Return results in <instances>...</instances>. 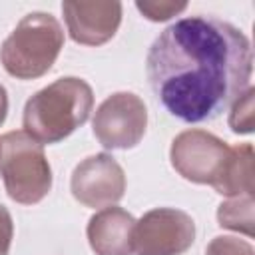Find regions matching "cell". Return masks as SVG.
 Here are the masks:
<instances>
[{
  "instance_id": "8",
  "label": "cell",
  "mask_w": 255,
  "mask_h": 255,
  "mask_svg": "<svg viewBox=\"0 0 255 255\" xmlns=\"http://www.w3.org/2000/svg\"><path fill=\"white\" fill-rule=\"evenodd\" d=\"M70 191L76 201L92 209L116 205L126 193L124 167L110 153L90 155L74 167Z\"/></svg>"
},
{
  "instance_id": "10",
  "label": "cell",
  "mask_w": 255,
  "mask_h": 255,
  "mask_svg": "<svg viewBox=\"0 0 255 255\" xmlns=\"http://www.w3.org/2000/svg\"><path fill=\"white\" fill-rule=\"evenodd\" d=\"M133 227L131 213L116 205L104 207L88 221V243L96 255H133Z\"/></svg>"
},
{
  "instance_id": "1",
  "label": "cell",
  "mask_w": 255,
  "mask_h": 255,
  "mask_svg": "<svg viewBox=\"0 0 255 255\" xmlns=\"http://www.w3.org/2000/svg\"><path fill=\"white\" fill-rule=\"evenodd\" d=\"M157 102L185 124L219 118L251 86L249 38L215 16H187L153 40L145 60Z\"/></svg>"
},
{
  "instance_id": "3",
  "label": "cell",
  "mask_w": 255,
  "mask_h": 255,
  "mask_svg": "<svg viewBox=\"0 0 255 255\" xmlns=\"http://www.w3.org/2000/svg\"><path fill=\"white\" fill-rule=\"evenodd\" d=\"M64 48V28L50 12L26 14L2 42L0 62L16 80H36L48 74Z\"/></svg>"
},
{
  "instance_id": "14",
  "label": "cell",
  "mask_w": 255,
  "mask_h": 255,
  "mask_svg": "<svg viewBox=\"0 0 255 255\" xmlns=\"http://www.w3.org/2000/svg\"><path fill=\"white\" fill-rule=\"evenodd\" d=\"M135 8L143 14V18L151 22H165L187 8V2H173V0H137Z\"/></svg>"
},
{
  "instance_id": "7",
  "label": "cell",
  "mask_w": 255,
  "mask_h": 255,
  "mask_svg": "<svg viewBox=\"0 0 255 255\" xmlns=\"http://www.w3.org/2000/svg\"><path fill=\"white\" fill-rule=\"evenodd\" d=\"M195 241V221L175 207L145 211L133 227L135 255H183Z\"/></svg>"
},
{
  "instance_id": "2",
  "label": "cell",
  "mask_w": 255,
  "mask_h": 255,
  "mask_svg": "<svg viewBox=\"0 0 255 255\" xmlns=\"http://www.w3.org/2000/svg\"><path fill=\"white\" fill-rule=\"evenodd\" d=\"M92 108L94 92L86 80L58 78L28 98L22 114L24 131L42 145L58 143L86 124Z\"/></svg>"
},
{
  "instance_id": "9",
  "label": "cell",
  "mask_w": 255,
  "mask_h": 255,
  "mask_svg": "<svg viewBox=\"0 0 255 255\" xmlns=\"http://www.w3.org/2000/svg\"><path fill=\"white\" fill-rule=\"evenodd\" d=\"M62 14L70 38L82 46L110 42L122 24V2H62Z\"/></svg>"
},
{
  "instance_id": "17",
  "label": "cell",
  "mask_w": 255,
  "mask_h": 255,
  "mask_svg": "<svg viewBox=\"0 0 255 255\" xmlns=\"http://www.w3.org/2000/svg\"><path fill=\"white\" fill-rule=\"evenodd\" d=\"M6 116H8V92H6V88L0 84V126L4 124Z\"/></svg>"
},
{
  "instance_id": "12",
  "label": "cell",
  "mask_w": 255,
  "mask_h": 255,
  "mask_svg": "<svg viewBox=\"0 0 255 255\" xmlns=\"http://www.w3.org/2000/svg\"><path fill=\"white\" fill-rule=\"evenodd\" d=\"M253 195L231 197L217 207V223L223 229H231L247 237H253Z\"/></svg>"
},
{
  "instance_id": "6",
  "label": "cell",
  "mask_w": 255,
  "mask_h": 255,
  "mask_svg": "<svg viewBox=\"0 0 255 255\" xmlns=\"http://www.w3.org/2000/svg\"><path fill=\"white\" fill-rule=\"evenodd\" d=\"M147 128V108L133 92H116L108 96L96 110L92 129L106 149L135 147Z\"/></svg>"
},
{
  "instance_id": "15",
  "label": "cell",
  "mask_w": 255,
  "mask_h": 255,
  "mask_svg": "<svg viewBox=\"0 0 255 255\" xmlns=\"http://www.w3.org/2000/svg\"><path fill=\"white\" fill-rule=\"evenodd\" d=\"M205 255H255V249L245 239L233 235H217L207 243Z\"/></svg>"
},
{
  "instance_id": "13",
  "label": "cell",
  "mask_w": 255,
  "mask_h": 255,
  "mask_svg": "<svg viewBox=\"0 0 255 255\" xmlns=\"http://www.w3.org/2000/svg\"><path fill=\"white\" fill-rule=\"evenodd\" d=\"M255 122V88L249 86L231 106L229 112V128L233 133H251Z\"/></svg>"
},
{
  "instance_id": "5",
  "label": "cell",
  "mask_w": 255,
  "mask_h": 255,
  "mask_svg": "<svg viewBox=\"0 0 255 255\" xmlns=\"http://www.w3.org/2000/svg\"><path fill=\"white\" fill-rule=\"evenodd\" d=\"M229 155L231 145L205 129H185L169 147V161L183 179L211 187L221 177Z\"/></svg>"
},
{
  "instance_id": "4",
  "label": "cell",
  "mask_w": 255,
  "mask_h": 255,
  "mask_svg": "<svg viewBox=\"0 0 255 255\" xmlns=\"http://www.w3.org/2000/svg\"><path fill=\"white\" fill-rule=\"evenodd\" d=\"M0 175L8 197L20 205H36L52 189V167L44 145L24 129L0 137Z\"/></svg>"
},
{
  "instance_id": "16",
  "label": "cell",
  "mask_w": 255,
  "mask_h": 255,
  "mask_svg": "<svg viewBox=\"0 0 255 255\" xmlns=\"http://www.w3.org/2000/svg\"><path fill=\"white\" fill-rule=\"evenodd\" d=\"M12 237H14V221H12V215L0 203V255H8L10 253Z\"/></svg>"
},
{
  "instance_id": "11",
  "label": "cell",
  "mask_w": 255,
  "mask_h": 255,
  "mask_svg": "<svg viewBox=\"0 0 255 255\" xmlns=\"http://www.w3.org/2000/svg\"><path fill=\"white\" fill-rule=\"evenodd\" d=\"M253 177H255L253 175V145L237 143V145H231L229 161L221 177L215 181L213 189L219 195H227V197L253 195V189H255Z\"/></svg>"
}]
</instances>
